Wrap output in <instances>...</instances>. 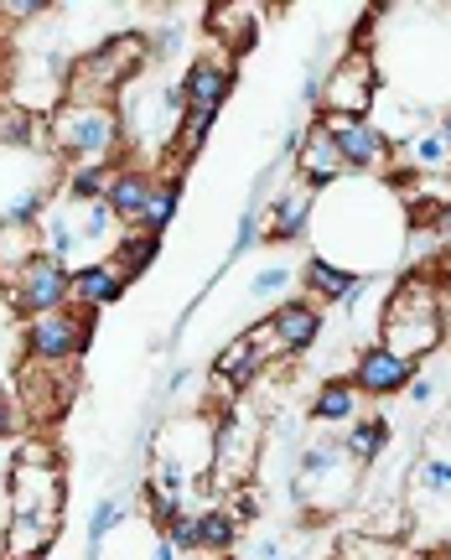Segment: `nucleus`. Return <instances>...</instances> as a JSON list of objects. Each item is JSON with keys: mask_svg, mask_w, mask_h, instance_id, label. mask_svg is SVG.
Masks as SVG:
<instances>
[{"mask_svg": "<svg viewBox=\"0 0 451 560\" xmlns=\"http://www.w3.org/2000/svg\"><path fill=\"white\" fill-rule=\"evenodd\" d=\"M58 509H62V472L53 462V446L47 441H26L16 467H11V550L16 556L47 550L53 529H58Z\"/></svg>", "mask_w": 451, "mask_h": 560, "instance_id": "obj_1", "label": "nucleus"}, {"mask_svg": "<svg viewBox=\"0 0 451 560\" xmlns=\"http://www.w3.org/2000/svg\"><path fill=\"white\" fill-rule=\"evenodd\" d=\"M379 342L415 363L431 359L447 342V306H441V291H436L431 276H405L390 291L384 317H379Z\"/></svg>", "mask_w": 451, "mask_h": 560, "instance_id": "obj_2", "label": "nucleus"}, {"mask_svg": "<svg viewBox=\"0 0 451 560\" xmlns=\"http://www.w3.org/2000/svg\"><path fill=\"white\" fill-rule=\"evenodd\" d=\"M42 130H47L53 156L73 161V166H94V161H109L115 151H125V115H115L109 104L58 100Z\"/></svg>", "mask_w": 451, "mask_h": 560, "instance_id": "obj_3", "label": "nucleus"}, {"mask_svg": "<svg viewBox=\"0 0 451 560\" xmlns=\"http://www.w3.org/2000/svg\"><path fill=\"white\" fill-rule=\"evenodd\" d=\"M358 467L348 452H343V436H322L312 441L301 457H296V472H291V499L307 503V509H348L358 493Z\"/></svg>", "mask_w": 451, "mask_h": 560, "instance_id": "obj_4", "label": "nucleus"}, {"mask_svg": "<svg viewBox=\"0 0 451 560\" xmlns=\"http://www.w3.org/2000/svg\"><path fill=\"white\" fill-rule=\"evenodd\" d=\"M5 301H11L26 322L68 312V301H73V270L62 260H53L47 249H32V255L16 265L11 285H5Z\"/></svg>", "mask_w": 451, "mask_h": 560, "instance_id": "obj_5", "label": "nucleus"}, {"mask_svg": "<svg viewBox=\"0 0 451 560\" xmlns=\"http://www.w3.org/2000/svg\"><path fill=\"white\" fill-rule=\"evenodd\" d=\"M259 452H265L259 416L244 405H229L213 425V467L208 472H218V488H244V478L259 467Z\"/></svg>", "mask_w": 451, "mask_h": 560, "instance_id": "obj_6", "label": "nucleus"}, {"mask_svg": "<svg viewBox=\"0 0 451 560\" xmlns=\"http://www.w3.org/2000/svg\"><path fill=\"white\" fill-rule=\"evenodd\" d=\"M89 338H94V312H53V317H32L26 332H21V348L26 359L42 363V369H68L89 353Z\"/></svg>", "mask_w": 451, "mask_h": 560, "instance_id": "obj_7", "label": "nucleus"}, {"mask_svg": "<svg viewBox=\"0 0 451 560\" xmlns=\"http://www.w3.org/2000/svg\"><path fill=\"white\" fill-rule=\"evenodd\" d=\"M327 125L333 136L337 156L348 166V177H369V172H390V156H394V140L379 130L373 120H354V115H316Z\"/></svg>", "mask_w": 451, "mask_h": 560, "instance_id": "obj_8", "label": "nucleus"}, {"mask_svg": "<svg viewBox=\"0 0 451 560\" xmlns=\"http://www.w3.org/2000/svg\"><path fill=\"white\" fill-rule=\"evenodd\" d=\"M415 374H420V363L400 359L394 348H384V342L373 338V342L358 348L348 384L358 389V400H394V395H405V389L415 384Z\"/></svg>", "mask_w": 451, "mask_h": 560, "instance_id": "obj_9", "label": "nucleus"}, {"mask_svg": "<svg viewBox=\"0 0 451 560\" xmlns=\"http://www.w3.org/2000/svg\"><path fill=\"white\" fill-rule=\"evenodd\" d=\"M373 94H379L373 58H363V52H343V58L327 68V83H322V115H354V120H369Z\"/></svg>", "mask_w": 451, "mask_h": 560, "instance_id": "obj_10", "label": "nucleus"}, {"mask_svg": "<svg viewBox=\"0 0 451 560\" xmlns=\"http://www.w3.org/2000/svg\"><path fill=\"white\" fill-rule=\"evenodd\" d=\"M265 322H270L275 342H280V359H307L316 348V338H322V327H327V317H322V306H316L312 296L275 301Z\"/></svg>", "mask_w": 451, "mask_h": 560, "instance_id": "obj_11", "label": "nucleus"}, {"mask_svg": "<svg viewBox=\"0 0 451 560\" xmlns=\"http://www.w3.org/2000/svg\"><path fill=\"white\" fill-rule=\"evenodd\" d=\"M21 389H16V405L26 420H37V425H53V420L68 410L73 400V384L58 380V369H42V363H21Z\"/></svg>", "mask_w": 451, "mask_h": 560, "instance_id": "obj_12", "label": "nucleus"}, {"mask_svg": "<svg viewBox=\"0 0 451 560\" xmlns=\"http://www.w3.org/2000/svg\"><path fill=\"white\" fill-rule=\"evenodd\" d=\"M234 62H229V52L223 58H193V68L182 73V100H187V109L193 115H218L223 109V100L234 94Z\"/></svg>", "mask_w": 451, "mask_h": 560, "instance_id": "obj_13", "label": "nucleus"}, {"mask_svg": "<svg viewBox=\"0 0 451 560\" xmlns=\"http://www.w3.org/2000/svg\"><path fill=\"white\" fill-rule=\"evenodd\" d=\"M373 270H354V265H337L327 255H312V260L301 265V285H307V296L316 306H348V301L363 291V280Z\"/></svg>", "mask_w": 451, "mask_h": 560, "instance_id": "obj_14", "label": "nucleus"}, {"mask_svg": "<svg viewBox=\"0 0 451 560\" xmlns=\"http://www.w3.org/2000/svg\"><path fill=\"white\" fill-rule=\"evenodd\" d=\"M348 177V166H343V156H337L333 136H327V125L316 120L312 130H307V140H301V151H296V182L301 187H312L316 198L333 187V182Z\"/></svg>", "mask_w": 451, "mask_h": 560, "instance_id": "obj_15", "label": "nucleus"}, {"mask_svg": "<svg viewBox=\"0 0 451 560\" xmlns=\"http://www.w3.org/2000/svg\"><path fill=\"white\" fill-rule=\"evenodd\" d=\"M161 177L151 172V166H136V161H119L115 177H109V192H104V202H109V213L115 219H130L140 223V213L151 208V198H157Z\"/></svg>", "mask_w": 451, "mask_h": 560, "instance_id": "obj_16", "label": "nucleus"}, {"mask_svg": "<svg viewBox=\"0 0 451 560\" xmlns=\"http://www.w3.org/2000/svg\"><path fill=\"white\" fill-rule=\"evenodd\" d=\"M316 213V192L312 187H301V182H291L286 192H275L270 198V213H265V240L270 244H296L301 234H307V223H312Z\"/></svg>", "mask_w": 451, "mask_h": 560, "instance_id": "obj_17", "label": "nucleus"}, {"mask_svg": "<svg viewBox=\"0 0 451 560\" xmlns=\"http://www.w3.org/2000/svg\"><path fill=\"white\" fill-rule=\"evenodd\" d=\"M265 363H270V353H265V348L244 332V338H234L213 359V380L223 384L229 395H244V389H255V380L265 374Z\"/></svg>", "mask_w": 451, "mask_h": 560, "instance_id": "obj_18", "label": "nucleus"}, {"mask_svg": "<svg viewBox=\"0 0 451 560\" xmlns=\"http://www.w3.org/2000/svg\"><path fill=\"white\" fill-rule=\"evenodd\" d=\"M130 291V280L119 276L109 260H89L73 270V301H79V312H104V306H119Z\"/></svg>", "mask_w": 451, "mask_h": 560, "instance_id": "obj_19", "label": "nucleus"}, {"mask_svg": "<svg viewBox=\"0 0 451 560\" xmlns=\"http://www.w3.org/2000/svg\"><path fill=\"white\" fill-rule=\"evenodd\" d=\"M157 260H161V234H146V229H125L115 244V255H109V265H115L125 280H140Z\"/></svg>", "mask_w": 451, "mask_h": 560, "instance_id": "obj_20", "label": "nucleus"}, {"mask_svg": "<svg viewBox=\"0 0 451 560\" xmlns=\"http://www.w3.org/2000/svg\"><path fill=\"white\" fill-rule=\"evenodd\" d=\"M307 416H312L316 425H343V420H354L358 416V389L348 380H322Z\"/></svg>", "mask_w": 451, "mask_h": 560, "instance_id": "obj_21", "label": "nucleus"}, {"mask_svg": "<svg viewBox=\"0 0 451 560\" xmlns=\"http://www.w3.org/2000/svg\"><path fill=\"white\" fill-rule=\"evenodd\" d=\"M394 441V431H390V420L384 416H363V420H354V431L343 436V452L358 462V467H373V462L384 457V446Z\"/></svg>", "mask_w": 451, "mask_h": 560, "instance_id": "obj_22", "label": "nucleus"}, {"mask_svg": "<svg viewBox=\"0 0 451 560\" xmlns=\"http://www.w3.org/2000/svg\"><path fill=\"white\" fill-rule=\"evenodd\" d=\"M197 545H203V556H229L239 545V524L229 520L223 503H208V509L197 514Z\"/></svg>", "mask_w": 451, "mask_h": 560, "instance_id": "obj_23", "label": "nucleus"}, {"mask_svg": "<svg viewBox=\"0 0 451 560\" xmlns=\"http://www.w3.org/2000/svg\"><path fill=\"white\" fill-rule=\"evenodd\" d=\"M182 192H187V177H166L157 187V198H151V208L140 213V223H130V229H146V234H161L166 240V223L177 219V208H182Z\"/></svg>", "mask_w": 451, "mask_h": 560, "instance_id": "obj_24", "label": "nucleus"}, {"mask_svg": "<svg viewBox=\"0 0 451 560\" xmlns=\"http://www.w3.org/2000/svg\"><path fill=\"white\" fill-rule=\"evenodd\" d=\"M109 177H115V161H94V166H73L68 172V202H79V208H89V202H104V192H109Z\"/></svg>", "mask_w": 451, "mask_h": 560, "instance_id": "obj_25", "label": "nucleus"}, {"mask_svg": "<svg viewBox=\"0 0 451 560\" xmlns=\"http://www.w3.org/2000/svg\"><path fill=\"white\" fill-rule=\"evenodd\" d=\"M119 524H125V499H115V493H109V499H99L94 514H89V560L104 556V540L115 535Z\"/></svg>", "mask_w": 451, "mask_h": 560, "instance_id": "obj_26", "label": "nucleus"}, {"mask_svg": "<svg viewBox=\"0 0 451 560\" xmlns=\"http://www.w3.org/2000/svg\"><path fill=\"white\" fill-rule=\"evenodd\" d=\"M42 234H47V255L68 265V255L79 249V229L68 223V213H47V219H42Z\"/></svg>", "mask_w": 451, "mask_h": 560, "instance_id": "obj_27", "label": "nucleus"}, {"mask_svg": "<svg viewBox=\"0 0 451 560\" xmlns=\"http://www.w3.org/2000/svg\"><path fill=\"white\" fill-rule=\"evenodd\" d=\"M291 276H296L291 265H265V270L250 280V296H255V301H270V296L286 301V285H291Z\"/></svg>", "mask_w": 451, "mask_h": 560, "instance_id": "obj_28", "label": "nucleus"}, {"mask_svg": "<svg viewBox=\"0 0 451 560\" xmlns=\"http://www.w3.org/2000/svg\"><path fill=\"white\" fill-rule=\"evenodd\" d=\"M161 535H166V540L177 545L182 556H197V550H203V545H197V514H187V509H182V514H177L172 524H166Z\"/></svg>", "mask_w": 451, "mask_h": 560, "instance_id": "obj_29", "label": "nucleus"}, {"mask_svg": "<svg viewBox=\"0 0 451 560\" xmlns=\"http://www.w3.org/2000/svg\"><path fill=\"white\" fill-rule=\"evenodd\" d=\"M109 223H115V213H109V202H89L83 208V229H79V244H94L109 234Z\"/></svg>", "mask_w": 451, "mask_h": 560, "instance_id": "obj_30", "label": "nucleus"}, {"mask_svg": "<svg viewBox=\"0 0 451 560\" xmlns=\"http://www.w3.org/2000/svg\"><path fill=\"white\" fill-rule=\"evenodd\" d=\"M223 509H229L234 524H255L259 520V493L255 488H229V503H223Z\"/></svg>", "mask_w": 451, "mask_h": 560, "instance_id": "obj_31", "label": "nucleus"}, {"mask_svg": "<svg viewBox=\"0 0 451 560\" xmlns=\"http://www.w3.org/2000/svg\"><path fill=\"white\" fill-rule=\"evenodd\" d=\"M420 488H426V493H451V457L420 462Z\"/></svg>", "mask_w": 451, "mask_h": 560, "instance_id": "obj_32", "label": "nucleus"}, {"mask_svg": "<svg viewBox=\"0 0 451 560\" xmlns=\"http://www.w3.org/2000/svg\"><path fill=\"white\" fill-rule=\"evenodd\" d=\"M415 161H420V166H441V161H451V145L441 140V130L415 136Z\"/></svg>", "mask_w": 451, "mask_h": 560, "instance_id": "obj_33", "label": "nucleus"}, {"mask_svg": "<svg viewBox=\"0 0 451 560\" xmlns=\"http://www.w3.org/2000/svg\"><path fill=\"white\" fill-rule=\"evenodd\" d=\"M42 11H53V5L47 0H0V16H11V21H32Z\"/></svg>", "mask_w": 451, "mask_h": 560, "instance_id": "obj_34", "label": "nucleus"}, {"mask_svg": "<svg viewBox=\"0 0 451 560\" xmlns=\"http://www.w3.org/2000/svg\"><path fill=\"white\" fill-rule=\"evenodd\" d=\"M151 47H157L161 58H172V52L182 47V26H177V21H166V26H161V37H151Z\"/></svg>", "mask_w": 451, "mask_h": 560, "instance_id": "obj_35", "label": "nucleus"}, {"mask_svg": "<svg viewBox=\"0 0 451 560\" xmlns=\"http://www.w3.org/2000/svg\"><path fill=\"white\" fill-rule=\"evenodd\" d=\"M405 395H410L415 405H431L436 400V380H431V374H415V384L405 389Z\"/></svg>", "mask_w": 451, "mask_h": 560, "instance_id": "obj_36", "label": "nucleus"}, {"mask_svg": "<svg viewBox=\"0 0 451 560\" xmlns=\"http://www.w3.org/2000/svg\"><path fill=\"white\" fill-rule=\"evenodd\" d=\"M151 560H187V556H182L177 545H172V540H166V535L157 529V540H151Z\"/></svg>", "mask_w": 451, "mask_h": 560, "instance_id": "obj_37", "label": "nucleus"}, {"mask_svg": "<svg viewBox=\"0 0 451 560\" xmlns=\"http://www.w3.org/2000/svg\"><path fill=\"white\" fill-rule=\"evenodd\" d=\"M384 182H390V187H415V166H390Z\"/></svg>", "mask_w": 451, "mask_h": 560, "instance_id": "obj_38", "label": "nucleus"}, {"mask_svg": "<svg viewBox=\"0 0 451 560\" xmlns=\"http://www.w3.org/2000/svg\"><path fill=\"white\" fill-rule=\"evenodd\" d=\"M250 560H291V556H286V550H280V545H259V550H255V556H250Z\"/></svg>", "mask_w": 451, "mask_h": 560, "instance_id": "obj_39", "label": "nucleus"}, {"mask_svg": "<svg viewBox=\"0 0 451 560\" xmlns=\"http://www.w3.org/2000/svg\"><path fill=\"white\" fill-rule=\"evenodd\" d=\"M187 384H193V369H177V374H172V384H166V395H177V389H187Z\"/></svg>", "mask_w": 451, "mask_h": 560, "instance_id": "obj_40", "label": "nucleus"}, {"mask_svg": "<svg viewBox=\"0 0 451 560\" xmlns=\"http://www.w3.org/2000/svg\"><path fill=\"white\" fill-rule=\"evenodd\" d=\"M436 234H441V240H451V202H441V219H436Z\"/></svg>", "mask_w": 451, "mask_h": 560, "instance_id": "obj_41", "label": "nucleus"}, {"mask_svg": "<svg viewBox=\"0 0 451 560\" xmlns=\"http://www.w3.org/2000/svg\"><path fill=\"white\" fill-rule=\"evenodd\" d=\"M441 140H447V145H451V109H447V115H441Z\"/></svg>", "mask_w": 451, "mask_h": 560, "instance_id": "obj_42", "label": "nucleus"}, {"mask_svg": "<svg viewBox=\"0 0 451 560\" xmlns=\"http://www.w3.org/2000/svg\"><path fill=\"white\" fill-rule=\"evenodd\" d=\"M53 550V545H47ZM47 550H32V556H16V560H47Z\"/></svg>", "mask_w": 451, "mask_h": 560, "instance_id": "obj_43", "label": "nucleus"}, {"mask_svg": "<svg viewBox=\"0 0 451 560\" xmlns=\"http://www.w3.org/2000/svg\"><path fill=\"white\" fill-rule=\"evenodd\" d=\"M0 234H5V229H0ZM0 260H5V240H0Z\"/></svg>", "mask_w": 451, "mask_h": 560, "instance_id": "obj_44", "label": "nucleus"}]
</instances>
